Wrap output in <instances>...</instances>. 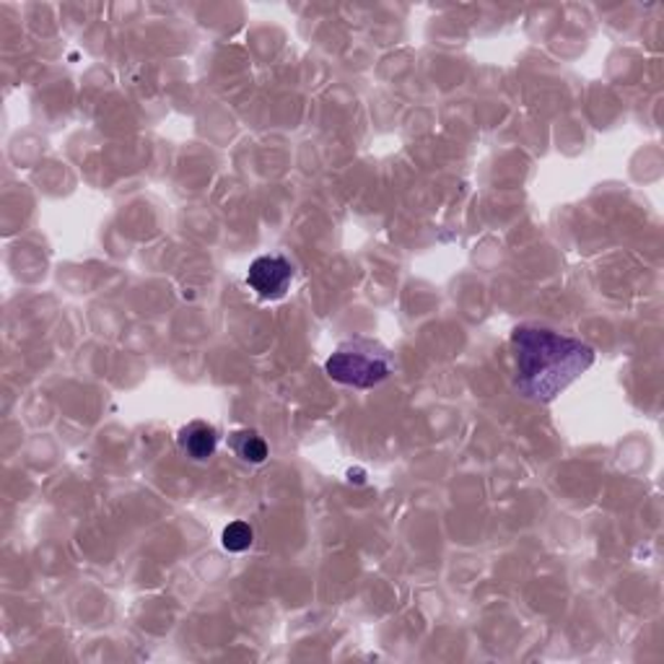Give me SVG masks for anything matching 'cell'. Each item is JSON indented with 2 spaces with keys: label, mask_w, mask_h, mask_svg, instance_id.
Masks as SVG:
<instances>
[{
  "label": "cell",
  "mask_w": 664,
  "mask_h": 664,
  "mask_svg": "<svg viewBox=\"0 0 664 664\" xmlns=\"http://www.w3.org/2000/svg\"><path fill=\"white\" fill-rule=\"evenodd\" d=\"M519 390L537 403H550L594 364V351L556 330L522 324L511 332Z\"/></svg>",
  "instance_id": "1"
},
{
  "label": "cell",
  "mask_w": 664,
  "mask_h": 664,
  "mask_svg": "<svg viewBox=\"0 0 664 664\" xmlns=\"http://www.w3.org/2000/svg\"><path fill=\"white\" fill-rule=\"evenodd\" d=\"M324 369L335 382L369 390V387L384 382L392 371V356L384 345L356 337L343 343L324 364Z\"/></svg>",
  "instance_id": "2"
},
{
  "label": "cell",
  "mask_w": 664,
  "mask_h": 664,
  "mask_svg": "<svg viewBox=\"0 0 664 664\" xmlns=\"http://www.w3.org/2000/svg\"><path fill=\"white\" fill-rule=\"evenodd\" d=\"M294 281V268L283 254H262L249 265L247 283L260 299L275 301L286 296V290Z\"/></svg>",
  "instance_id": "3"
},
{
  "label": "cell",
  "mask_w": 664,
  "mask_h": 664,
  "mask_svg": "<svg viewBox=\"0 0 664 664\" xmlns=\"http://www.w3.org/2000/svg\"><path fill=\"white\" fill-rule=\"evenodd\" d=\"M177 444L182 452L195 462H208L213 454H216L218 447V431L205 420H190L179 428L177 434Z\"/></svg>",
  "instance_id": "4"
},
{
  "label": "cell",
  "mask_w": 664,
  "mask_h": 664,
  "mask_svg": "<svg viewBox=\"0 0 664 664\" xmlns=\"http://www.w3.org/2000/svg\"><path fill=\"white\" fill-rule=\"evenodd\" d=\"M228 447L234 449V454L239 456L241 462H249V465H262L268 460V444L265 439L252 428H239L228 436Z\"/></svg>",
  "instance_id": "5"
},
{
  "label": "cell",
  "mask_w": 664,
  "mask_h": 664,
  "mask_svg": "<svg viewBox=\"0 0 664 664\" xmlns=\"http://www.w3.org/2000/svg\"><path fill=\"white\" fill-rule=\"evenodd\" d=\"M254 540V530L249 527L247 522H232L224 530V537H221V543H224V548L228 553H241L247 550L249 545H252Z\"/></svg>",
  "instance_id": "6"
}]
</instances>
